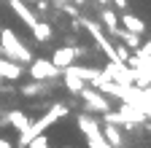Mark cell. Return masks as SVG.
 <instances>
[{
    "instance_id": "obj_1",
    "label": "cell",
    "mask_w": 151,
    "mask_h": 148,
    "mask_svg": "<svg viewBox=\"0 0 151 148\" xmlns=\"http://www.w3.org/2000/svg\"><path fill=\"white\" fill-rule=\"evenodd\" d=\"M0 54L3 57H8V59H14V62H19V65H27L30 59H32V54H30V49L19 41V35L14 32V30H0Z\"/></svg>"
},
{
    "instance_id": "obj_2",
    "label": "cell",
    "mask_w": 151,
    "mask_h": 148,
    "mask_svg": "<svg viewBox=\"0 0 151 148\" xmlns=\"http://www.w3.org/2000/svg\"><path fill=\"white\" fill-rule=\"evenodd\" d=\"M116 100H122V102H127L132 108L143 110L146 116L151 113V94H148V89H140L135 84H119L116 86Z\"/></svg>"
},
{
    "instance_id": "obj_3",
    "label": "cell",
    "mask_w": 151,
    "mask_h": 148,
    "mask_svg": "<svg viewBox=\"0 0 151 148\" xmlns=\"http://www.w3.org/2000/svg\"><path fill=\"white\" fill-rule=\"evenodd\" d=\"M27 65H30L27 70H30L32 81H51V78H60L62 76V70L54 67L51 59H30Z\"/></svg>"
},
{
    "instance_id": "obj_4",
    "label": "cell",
    "mask_w": 151,
    "mask_h": 148,
    "mask_svg": "<svg viewBox=\"0 0 151 148\" xmlns=\"http://www.w3.org/2000/svg\"><path fill=\"white\" fill-rule=\"evenodd\" d=\"M78 97L86 102V110H89V113H105V110H111L108 97L103 94V92H97V89H89L86 84H84V89L78 92Z\"/></svg>"
},
{
    "instance_id": "obj_5",
    "label": "cell",
    "mask_w": 151,
    "mask_h": 148,
    "mask_svg": "<svg viewBox=\"0 0 151 148\" xmlns=\"http://www.w3.org/2000/svg\"><path fill=\"white\" fill-rule=\"evenodd\" d=\"M103 76L113 84H132V70L124 62H111L108 59V65L103 67Z\"/></svg>"
},
{
    "instance_id": "obj_6",
    "label": "cell",
    "mask_w": 151,
    "mask_h": 148,
    "mask_svg": "<svg viewBox=\"0 0 151 148\" xmlns=\"http://www.w3.org/2000/svg\"><path fill=\"white\" fill-rule=\"evenodd\" d=\"M76 57H78V49H73V46H62V49H54L51 62H54V67L65 70L68 65H73V62H76Z\"/></svg>"
},
{
    "instance_id": "obj_7",
    "label": "cell",
    "mask_w": 151,
    "mask_h": 148,
    "mask_svg": "<svg viewBox=\"0 0 151 148\" xmlns=\"http://www.w3.org/2000/svg\"><path fill=\"white\" fill-rule=\"evenodd\" d=\"M78 129H81V135H86V137H92V135H100V129H103V124H100V119L94 116V113H81L78 116Z\"/></svg>"
},
{
    "instance_id": "obj_8",
    "label": "cell",
    "mask_w": 151,
    "mask_h": 148,
    "mask_svg": "<svg viewBox=\"0 0 151 148\" xmlns=\"http://www.w3.org/2000/svg\"><path fill=\"white\" fill-rule=\"evenodd\" d=\"M22 73H24V67L19 65V62H14V59H8V57H6V59L0 57V78H3V81H16Z\"/></svg>"
},
{
    "instance_id": "obj_9",
    "label": "cell",
    "mask_w": 151,
    "mask_h": 148,
    "mask_svg": "<svg viewBox=\"0 0 151 148\" xmlns=\"http://www.w3.org/2000/svg\"><path fill=\"white\" fill-rule=\"evenodd\" d=\"M11 8H14V14H16L19 19H22V22L27 24V27H32V24L38 22V16L32 14V8L24 3V0H11Z\"/></svg>"
},
{
    "instance_id": "obj_10",
    "label": "cell",
    "mask_w": 151,
    "mask_h": 148,
    "mask_svg": "<svg viewBox=\"0 0 151 148\" xmlns=\"http://www.w3.org/2000/svg\"><path fill=\"white\" fill-rule=\"evenodd\" d=\"M54 81H57V78H51V81H30V84H24L19 92H22L24 97H41V94H46V92L51 89Z\"/></svg>"
},
{
    "instance_id": "obj_11",
    "label": "cell",
    "mask_w": 151,
    "mask_h": 148,
    "mask_svg": "<svg viewBox=\"0 0 151 148\" xmlns=\"http://www.w3.org/2000/svg\"><path fill=\"white\" fill-rule=\"evenodd\" d=\"M103 137L113 145V148H122L124 145V135H122V127H116V124H103Z\"/></svg>"
},
{
    "instance_id": "obj_12",
    "label": "cell",
    "mask_w": 151,
    "mask_h": 148,
    "mask_svg": "<svg viewBox=\"0 0 151 148\" xmlns=\"http://www.w3.org/2000/svg\"><path fill=\"white\" fill-rule=\"evenodd\" d=\"M62 81H65V86H68V92H70V94L73 97H78V92L84 89V81L78 78V76H76V73L70 70V65L62 70Z\"/></svg>"
},
{
    "instance_id": "obj_13",
    "label": "cell",
    "mask_w": 151,
    "mask_h": 148,
    "mask_svg": "<svg viewBox=\"0 0 151 148\" xmlns=\"http://www.w3.org/2000/svg\"><path fill=\"white\" fill-rule=\"evenodd\" d=\"M100 24L105 27L108 35H113V32H116V27H119V16H116V11L105 6V8L100 11Z\"/></svg>"
},
{
    "instance_id": "obj_14",
    "label": "cell",
    "mask_w": 151,
    "mask_h": 148,
    "mask_svg": "<svg viewBox=\"0 0 151 148\" xmlns=\"http://www.w3.org/2000/svg\"><path fill=\"white\" fill-rule=\"evenodd\" d=\"M119 24H122L124 30H129V32H135V35H143V32H146V22L138 19V16H132V14H124L122 19H119Z\"/></svg>"
},
{
    "instance_id": "obj_15",
    "label": "cell",
    "mask_w": 151,
    "mask_h": 148,
    "mask_svg": "<svg viewBox=\"0 0 151 148\" xmlns=\"http://www.w3.org/2000/svg\"><path fill=\"white\" fill-rule=\"evenodd\" d=\"M113 38H119V43H124L127 49H138V46H140V35H135V32L124 30L122 24L116 27V32H113Z\"/></svg>"
},
{
    "instance_id": "obj_16",
    "label": "cell",
    "mask_w": 151,
    "mask_h": 148,
    "mask_svg": "<svg viewBox=\"0 0 151 148\" xmlns=\"http://www.w3.org/2000/svg\"><path fill=\"white\" fill-rule=\"evenodd\" d=\"M30 30H32V38H35L38 43H46V41L51 38V35H54V27H51L49 22H41V19H38V22H35Z\"/></svg>"
},
{
    "instance_id": "obj_17",
    "label": "cell",
    "mask_w": 151,
    "mask_h": 148,
    "mask_svg": "<svg viewBox=\"0 0 151 148\" xmlns=\"http://www.w3.org/2000/svg\"><path fill=\"white\" fill-rule=\"evenodd\" d=\"M54 121H60L51 110H46V113L41 116V119H35V121H30V129H32V135H41V132H46V129L54 124Z\"/></svg>"
},
{
    "instance_id": "obj_18",
    "label": "cell",
    "mask_w": 151,
    "mask_h": 148,
    "mask_svg": "<svg viewBox=\"0 0 151 148\" xmlns=\"http://www.w3.org/2000/svg\"><path fill=\"white\" fill-rule=\"evenodd\" d=\"M70 70H73V73H76V76H78L84 84H92L94 78L100 76V70H97V67H84V65H76V62L70 65Z\"/></svg>"
},
{
    "instance_id": "obj_19",
    "label": "cell",
    "mask_w": 151,
    "mask_h": 148,
    "mask_svg": "<svg viewBox=\"0 0 151 148\" xmlns=\"http://www.w3.org/2000/svg\"><path fill=\"white\" fill-rule=\"evenodd\" d=\"M6 121H8L14 129H22V127L30 124V119H27L24 110H8V113H6Z\"/></svg>"
},
{
    "instance_id": "obj_20",
    "label": "cell",
    "mask_w": 151,
    "mask_h": 148,
    "mask_svg": "<svg viewBox=\"0 0 151 148\" xmlns=\"http://www.w3.org/2000/svg\"><path fill=\"white\" fill-rule=\"evenodd\" d=\"M148 81H151V70H143V67L132 70V84H135V86H140V89H148Z\"/></svg>"
},
{
    "instance_id": "obj_21",
    "label": "cell",
    "mask_w": 151,
    "mask_h": 148,
    "mask_svg": "<svg viewBox=\"0 0 151 148\" xmlns=\"http://www.w3.org/2000/svg\"><path fill=\"white\" fill-rule=\"evenodd\" d=\"M86 145H89V148H113V145H111V143L103 137V132H100V135H92V137H86Z\"/></svg>"
},
{
    "instance_id": "obj_22",
    "label": "cell",
    "mask_w": 151,
    "mask_h": 148,
    "mask_svg": "<svg viewBox=\"0 0 151 148\" xmlns=\"http://www.w3.org/2000/svg\"><path fill=\"white\" fill-rule=\"evenodd\" d=\"M49 110H51V113H54L57 119H65V116L70 113V105H65V102H54V105H51Z\"/></svg>"
},
{
    "instance_id": "obj_23",
    "label": "cell",
    "mask_w": 151,
    "mask_h": 148,
    "mask_svg": "<svg viewBox=\"0 0 151 148\" xmlns=\"http://www.w3.org/2000/svg\"><path fill=\"white\" fill-rule=\"evenodd\" d=\"M57 6H60V11H62V14L73 16V19L78 16V6H76V3H70V0H65V3H57Z\"/></svg>"
},
{
    "instance_id": "obj_24",
    "label": "cell",
    "mask_w": 151,
    "mask_h": 148,
    "mask_svg": "<svg viewBox=\"0 0 151 148\" xmlns=\"http://www.w3.org/2000/svg\"><path fill=\"white\" fill-rule=\"evenodd\" d=\"M27 148H49V137L41 132V135H35L30 143H27Z\"/></svg>"
},
{
    "instance_id": "obj_25",
    "label": "cell",
    "mask_w": 151,
    "mask_h": 148,
    "mask_svg": "<svg viewBox=\"0 0 151 148\" xmlns=\"http://www.w3.org/2000/svg\"><path fill=\"white\" fill-rule=\"evenodd\" d=\"M108 3H111V6H116L119 11H124V8H127V0H108Z\"/></svg>"
},
{
    "instance_id": "obj_26",
    "label": "cell",
    "mask_w": 151,
    "mask_h": 148,
    "mask_svg": "<svg viewBox=\"0 0 151 148\" xmlns=\"http://www.w3.org/2000/svg\"><path fill=\"white\" fill-rule=\"evenodd\" d=\"M70 3H76V6H84V3H86V0H70Z\"/></svg>"
},
{
    "instance_id": "obj_27",
    "label": "cell",
    "mask_w": 151,
    "mask_h": 148,
    "mask_svg": "<svg viewBox=\"0 0 151 148\" xmlns=\"http://www.w3.org/2000/svg\"><path fill=\"white\" fill-rule=\"evenodd\" d=\"M97 3H100V6H111V3H108V0H97Z\"/></svg>"
},
{
    "instance_id": "obj_28",
    "label": "cell",
    "mask_w": 151,
    "mask_h": 148,
    "mask_svg": "<svg viewBox=\"0 0 151 148\" xmlns=\"http://www.w3.org/2000/svg\"><path fill=\"white\" fill-rule=\"evenodd\" d=\"M49 3H51V0H49ZM54 3H65V0H54Z\"/></svg>"
},
{
    "instance_id": "obj_29",
    "label": "cell",
    "mask_w": 151,
    "mask_h": 148,
    "mask_svg": "<svg viewBox=\"0 0 151 148\" xmlns=\"http://www.w3.org/2000/svg\"><path fill=\"white\" fill-rule=\"evenodd\" d=\"M19 148H27V145H19Z\"/></svg>"
},
{
    "instance_id": "obj_30",
    "label": "cell",
    "mask_w": 151,
    "mask_h": 148,
    "mask_svg": "<svg viewBox=\"0 0 151 148\" xmlns=\"http://www.w3.org/2000/svg\"><path fill=\"white\" fill-rule=\"evenodd\" d=\"M68 148H73V145H68Z\"/></svg>"
}]
</instances>
